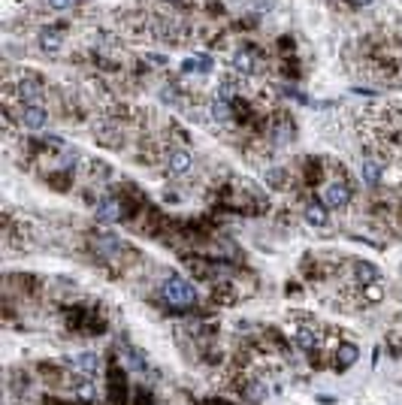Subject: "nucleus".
Segmentation results:
<instances>
[{
  "label": "nucleus",
  "mask_w": 402,
  "mask_h": 405,
  "mask_svg": "<svg viewBox=\"0 0 402 405\" xmlns=\"http://www.w3.org/2000/svg\"><path fill=\"white\" fill-rule=\"evenodd\" d=\"M161 296L166 303L172 305V309H191V305L197 303V290L191 281L179 278V275H170V278L161 285Z\"/></svg>",
  "instance_id": "obj_1"
},
{
  "label": "nucleus",
  "mask_w": 402,
  "mask_h": 405,
  "mask_svg": "<svg viewBox=\"0 0 402 405\" xmlns=\"http://www.w3.org/2000/svg\"><path fill=\"white\" fill-rule=\"evenodd\" d=\"M19 121L25 131H43L49 124V109L36 100V103H21V112H19Z\"/></svg>",
  "instance_id": "obj_2"
},
{
  "label": "nucleus",
  "mask_w": 402,
  "mask_h": 405,
  "mask_svg": "<svg viewBox=\"0 0 402 405\" xmlns=\"http://www.w3.org/2000/svg\"><path fill=\"white\" fill-rule=\"evenodd\" d=\"M351 203V188L345 185V182H333L324 190V206H330V209H345V206Z\"/></svg>",
  "instance_id": "obj_3"
},
{
  "label": "nucleus",
  "mask_w": 402,
  "mask_h": 405,
  "mask_svg": "<svg viewBox=\"0 0 402 405\" xmlns=\"http://www.w3.org/2000/svg\"><path fill=\"white\" fill-rule=\"evenodd\" d=\"M94 215H97V221L112 224V221H121V215H124V206H121L118 197H103V200H97Z\"/></svg>",
  "instance_id": "obj_4"
},
{
  "label": "nucleus",
  "mask_w": 402,
  "mask_h": 405,
  "mask_svg": "<svg viewBox=\"0 0 402 405\" xmlns=\"http://www.w3.org/2000/svg\"><path fill=\"white\" fill-rule=\"evenodd\" d=\"M381 179H384L381 160L363 157V160H360V182H363V185H366V188H378V185H381Z\"/></svg>",
  "instance_id": "obj_5"
},
{
  "label": "nucleus",
  "mask_w": 402,
  "mask_h": 405,
  "mask_svg": "<svg viewBox=\"0 0 402 405\" xmlns=\"http://www.w3.org/2000/svg\"><path fill=\"white\" fill-rule=\"evenodd\" d=\"M194 166V155L188 149H170V155H166V170L176 173V175H185L188 170Z\"/></svg>",
  "instance_id": "obj_6"
},
{
  "label": "nucleus",
  "mask_w": 402,
  "mask_h": 405,
  "mask_svg": "<svg viewBox=\"0 0 402 405\" xmlns=\"http://www.w3.org/2000/svg\"><path fill=\"white\" fill-rule=\"evenodd\" d=\"M19 88L21 103H36L43 97V85H40V76H21V82H15Z\"/></svg>",
  "instance_id": "obj_7"
},
{
  "label": "nucleus",
  "mask_w": 402,
  "mask_h": 405,
  "mask_svg": "<svg viewBox=\"0 0 402 405\" xmlns=\"http://www.w3.org/2000/svg\"><path fill=\"white\" fill-rule=\"evenodd\" d=\"M70 366H76V369H79L82 372V375H97V372H100V357H97V354H91V351H88V354H76L73 357V360H70Z\"/></svg>",
  "instance_id": "obj_8"
},
{
  "label": "nucleus",
  "mask_w": 402,
  "mask_h": 405,
  "mask_svg": "<svg viewBox=\"0 0 402 405\" xmlns=\"http://www.w3.org/2000/svg\"><path fill=\"white\" fill-rule=\"evenodd\" d=\"M206 112H209V118L215 121V124H227V121L233 118V109H230V103L221 100V97H212L209 106H206Z\"/></svg>",
  "instance_id": "obj_9"
},
{
  "label": "nucleus",
  "mask_w": 402,
  "mask_h": 405,
  "mask_svg": "<svg viewBox=\"0 0 402 405\" xmlns=\"http://www.w3.org/2000/svg\"><path fill=\"white\" fill-rule=\"evenodd\" d=\"M302 215H306V224L309 227H317V230H324V227H327V221H330L327 206H324V203H309Z\"/></svg>",
  "instance_id": "obj_10"
},
{
  "label": "nucleus",
  "mask_w": 402,
  "mask_h": 405,
  "mask_svg": "<svg viewBox=\"0 0 402 405\" xmlns=\"http://www.w3.org/2000/svg\"><path fill=\"white\" fill-rule=\"evenodd\" d=\"M60 45H64V34H60L58 28H43L40 30V49L43 52L55 55V52H60Z\"/></svg>",
  "instance_id": "obj_11"
},
{
  "label": "nucleus",
  "mask_w": 402,
  "mask_h": 405,
  "mask_svg": "<svg viewBox=\"0 0 402 405\" xmlns=\"http://www.w3.org/2000/svg\"><path fill=\"white\" fill-rule=\"evenodd\" d=\"M230 67H233V73H239V76H252L254 73V55L252 52H236V55L230 58Z\"/></svg>",
  "instance_id": "obj_12"
},
{
  "label": "nucleus",
  "mask_w": 402,
  "mask_h": 405,
  "mask_svg": "<svg viewBox=\"0 0 402 405\" xmlns=\"http://www.w3.org/2000/svg\"><path fill=\"white\" fill-rule=\"evenodd\" d=\"M297 348L300 351H315L317 348V330L315 327H300L297 330Z\"/></svg>",
  "instance_id": "obj_13"
},
{
  "label": "nucleus",
  "mask_w": 402,
  "mask_h": 405,
  "mask_svg": "<svg viewBox=\"0 0 402 405\" xmlns=\"http://www.w3.org/2000/svg\"><path fill=\"white\" fill-rule=\"evenodd\" d=\"M73 393H76V399H79V402H85V405H94L97 399H100V393H97V387L91 384V381H79Z\"/></svg>",
  "instance_id": "obj_14"
},
{
  "label": "nucleus",
  "mask_w": 402,
  "mask_h": 405,
  "mask_svg": "<svg viewBox=\"0 0 402 405\" xmlns=\"http://www.w3.org/2000/svg\"><path fill=\"white\" fill-rule=\"evenodd\" d=\"M181 67H185V73H209L212 70V58L209 55H194V58H188Z\"/></svg>",
  "instance_id": "obj_15"
},
{
  "label": "nucleus",
  "mask_w": 402,
  "mask_h": 405,
  "mask_svg": "<svg viewBox=\"0 0 402 405\" xmlns=\"http://www.w3.org/2000/svg\"><path fill=\"white\" fill-rule=\"evenodd\" d=\"M354 360H357V348H354V345H342L333 363H336V369H348V366H354Z\"/></svg>",
  "instance_id": "obj_16"
},
{
  "label": "nucleus",
  "mask_w": 402,
  "mask_h": 405,
  "mask_svg": "<svg viewBox=\"0 0 402 405\" xmlns=\"http://www.w3.org/2000/svg\"><path fill=\"white\" fill-rule=\"evenodd\" d=\"M354 272H357V278L363 281V285H372V281H378V270L372 263H357V266H354Z\"/></svg>",
  "instance_id": "obj_17"
},
{
  "label": "nucleus",
  "mask_w": 402,
  "mask_h": 405,
  "mask_svg": "<svg viewBox=\"0 0 402 405\" xmlns=\"http://www.w3.org/2000/svg\"><path fill=\"white\" fill-rule=\"evenodd\" d=\"M236 82H233V79H224V82H218V88H215V97H221V100H227V103H230L233 100V97H236Z\"/></svg>",
  "instance_id": "obj_18"
},
{
  "label": "nucleus",
  "mask_w": 402,
  "mask_h": 405,
  "mask_svg": "<svg viewBox=\"0 0 402 405\" xmlns=\"http://www.w3.org/2000/svg\"><path fill=\"white\" fill-rule=\"evenodd\" d=\"M45 3H49V10H55V12H70L76 6V0H45Z\"/></svg>",
  "instance_id": "obj_19"
},
{
  "label": "nucleus",
  "mask_w": 402,
  "mask_h": 405,
  "mask_svg": "<svg viewBox=\"0 0 402 405\" xmlns=\"http://www.w3.org/2000/svg\"><path fill=\"white\" fill-rule=\"evenodd\" d=\"M161 100H164V103H179V88H176V85H166V88L161 91Z\"/></svg>",
  "instance_id": "obj_20"
},
{
  "label": "nucleus",
  "mask_w": 402,
  "mask_h": 405,
  "mask_svg": "<svg viewBox=\"0 0 402 405\" xmlns=\"http://www.w3.org/2000/svg\"><path fill=\"white\" fill-rule=\"evenodd\" d=\"M267 179H269V185H276V188H282V185H284V182H282V179H284V173H282V170H269V173H267Z\"/></svg>",
  "instance_id": "obj_21"
},
{
  "label": "nucleus",
  "mask_w": 402,
  "mask_h": 405,
  "mask_svg": "<svg viewBox=\"0 0 402 405\" xmlns=\"http://www.w3.org/2000/svg\"><path fill=\"white\" fill-rule=\"evenodd\" d=\"M354 6H366V3H372V0H351Z\"/></svg>",
  "instance_id": "obj_22"
}]
</instances>
